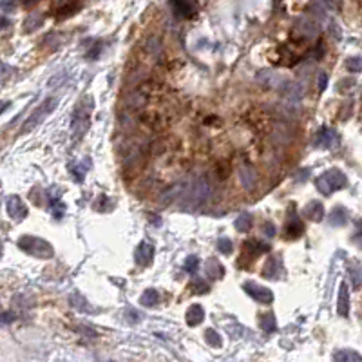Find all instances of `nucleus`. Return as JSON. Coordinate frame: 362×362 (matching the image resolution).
Segmentation results:
<instances>
[{"mask_svg":"<svg viewBox=\"0 0 362 362\" xmlns=\"http://www.w3.org/2000/svg\"><path fill=\"white\" fill-rule=\"evenodd\" d=\"M210 198V185L205 178H198L194 181H190L189 185L185 183L183 194L179 198L181 205L185 208H198L203 203H207Z\"/></svg>","mask_w":362,"mask_h":362,"instance_id":"f257e3e1","label":"nucleus"},{"mask_svg":"<svg viewBox=\"0 0 362 362\" xmlns=\"http://www.w3.org/2000/svg\"><path fill=\"white\" fill-rule=\"evenodd\" d=\"M18 248H22L26 254L33 256V258L38 259H49L54 256V248H52L51 243H48L42 237H35V236H22L18 239Z\"/></svg>","mask_w":362,"mask_h":362,"instance_id":"f03ea898","label":"nucleus"},{"mask_svg":"<svg viewBox=\"0 0 362 362\" xmlns=\"http://www.w3.org/2000/svg\"><path fill=\"white\" fill-rule=\"evenodd\" d=\"M93 110V98L91 96H85L78 102L76 109L73 112V136L74 140H80L84 136L87 129H89V114Z\"/></svg>","mask_w":362,"mask_h":362,"instance_id":"7ed1b4c3","label":"nucleus"},{"mask_svg":"<svg viewBox=\"0 0 362 362\" xmlns=\"http://www.w3.org/2000/svg\"><path fill=\"white\" fill-rule=\"evenodd\" d=\"M60 103V100L58 98H48V100L44 102V103H40L37 107V109L33 110L31 114H29V118L26 120V123L22 125V129H20V132L22 134H27V132H31V131H35L40 123H42L46 118H48L49 114H51L52 110L56 109V105Z\"/></svg>","mask_w":362,"mask_h":362,"instance_id":"20e7f679","label":"nucleus"},{"mask_svg":"<svg viewBox=\"0 0 362 362\" xmlns=\"http://www.w3.org/2000/svg\"><path fill=\"white\" fill-rule=\"evenodd\" d=\"M317 185V189L322 192L324 196L331 194V192H335V190L342 189V187H346V176L342 170L339 168H330V170H326L322 176H319V179L315 181Z\"/></svg>","mask_w":362,"mask_h":362,"instance_id":"39448f33","label":"nucleus"},{"mask_svg":"<svg viewBox=\"0 0 362 362\" xmlns=\"http://www.w3.org/2000/svg\"><path fill=\"white\" fill-rule=\"evenodd\" d=\"M243 290H245L252 299H256L258 303H261V305H270V303L273 301L272 290L266 288V286H259V284L252 283V281H248V283L243 284Z\"/></svg>","mask_w":362,"mask_h":362,"instance_id":"423d86ee","label":"nucleus"},{"mask_svg":"<svg viewBox=\"0 0 362 362\" xmlns=\"http://www.w3.org/2000/svg\"><path fill=\"white\" fill-rule=\"evenodd\" d=\"M5 208H7V214L15 221H24L27 217V207L22 203L18 196H9L5 200Z\"/></svg>","mask_w":362,"mask_h":362,"instance_id":"0eeeda50","label":"nucleus"},{"mask_svg":"<svg viewBox=\"0 0 362 362\" xmlns=\"http://www.w3.org/2000/svg\"><path fill=\"white\" fill-rule=\"evenodd\" d=\"M339 143V134H337L333 129H326L322 127L319 132H317V138H315V145L322 149H333Z\"/></svg>","mask_w":362,"mask_h":362,"instance_id":"6e6552de","label":"nucleus"},{"mask_svg":"<svg viewBox=\"0 0 362 362\" xmlns=\"http://www.w3.org/2000/svg\"><path fill=\"white\" fill-rule=\"evenodd\" d=\"M134 259H136V262L140 266H149L154 259V247L147 241L140 243V247L134 252Z\"/></svg>","mask_w":362,"mask_h":362,"instance_id":"1a4fd4ad","label":"nucleus"},{"mask_svg":"<svg viewBox=\"0 0 362 362\" xmlns=\"http://www.w3.org/2000/svg\"><path fill=\"white\" fill-rule=\"evenodd\" d=\"M172 7H174V13L178 16H181V18L194 16L196 11H198L196 0H172Z\"/></svg>","mask_w":362,"mask_h":362,"instance_id":"9d476101","label":"nucleus"},{"mask_svg":"<svg viewBox=\"0 0 362 362\" xmlns=\"http://www.w3.org/2000/svg\"><path fill=\"white\" fill-rule=\"evenodd\" d=\"M258 80L264 87H268V89H281V85L286 82L277 73H272V71H262V73H259Z\"/></svg>","mask_w":362,"mask_h":362,"instance_id":"9b49d317","label":"nucleus"},{"mask_svg":"<svg viewBox=\"0 0 362 362\" xmlns=\"http://www.w3.org/2000/svg\"><path fill=\"white\" fill-rule=\"evenodd\" d=\"M69 303H71V306H73L74 310L82 311V313H96V308H93L91 306V303L87 299H85L84 295L80 294V292H74L71 297H69Z\"/></svg>","mask_w":362,"mask_h":362,"instance_id":"f8f14e48","label":"nucleus"},{"mask_svg":"<svg viewBox=\"0 0 362 362\" xmlns=\"http://www.w3.org/2000/svg\"><path fill=\"white\" fill-rule=\"evenodd\" d=\"M80 9V0H60L56 7V18L63 20Z\"/></svg>","mask_w":362,"mask_h":362,"instance_id":"ddd939ff","label":"nucleus"},{"mask_svg":"<svg viewBox=\"0 0 362 362\" xmlns=\"http://www.w3.org/2000/svg\"><path fill=\"white\" fill-rule=\"evenodd\" d=\"M337 311L341 317H348L350 313V292H348V284L341 283L339 288V301H337Z\"/></svg>","mask_w":362,"mask_h":362,"instance_id":"4468645a","label":"nucleus"},{"mask_svg":"<svg viewBox=\"0 0 362 362\" xmlns=\"http://www.w3.org/2000/svg\"><path fill=\"white\" fill-rule=\"evenodd\" d=\"M262 277L266 279H279L281 273H283V268H281V261L279 258H270L264 264V268L261 270Z\"/></svg>","mask_w":362,"mask_h":362,"instance_id":"2eb2a0df","label":"nucleus"},{"mask_svg":"<svg viewBox=\"0 0 362 362\" xmlns=\"http://www.w3.org/2000/svg\"><path fill=\"white\" fill-rule=\"evenodd\" d=\"M305 215L310 221L319 223V221H322V217H324V205H322L320 201H310L305 208Z\"/></svg>","mask_w":362,"mask_h":362,"instance_id":"dca6fc26","label":"nucleus"},{"mask_svg":"<svg viewBox=\"0 0 362 362\" xmlns=\"http://www.w3.org/2000/svg\"><path fill=\"white\" fill-rule=\"evenodd\" d=\"M303 234H305V225H303V221H301L297 215L292 214L288 225H286V237H288V239H297V237H301Z\"/></svg>","mask_w":362,"mask_h":362,"instance_id":"f3484780","label":"nucleus"},{"mask_svg":"<svg viewBox=\"0 0 362 362\" xmlns=\"http://www.w3.org/2000/svg\"><path fill=\"white\" fill-rule=\"evenodd\" d=\"M89 168H91V159L89 157H82V159H78V161H74L71 165V174H73L74 179L80 183V181H84V176L87 174Z\"/></svg>","mask_w":362,"mask_h":362,"instance_id":"a211bd4d","label":"nucleus"},{"mask_svg":"<svg viewBox=\"0 0 362 362\" xmlns=\"http://www.w3.org/2000/svg\"><path fill=\"white\" fill-rule=\"evenodd\" d=\"M187 324L189 326H198L203 322V319H205V310L201 308L200 305H192L189 306V310H187Z\"/></svg>","mask_w":362,"mask_h":362,"instance_id":"6ab92c4d","label":"nucleus"},{"mask_svg":"<svg viewBox=\"0 0 362 362\" xmlns=\"http://www.w3.org/2000/svg\"><path fill=\"white\" fill-rule=\"evenodd\" d=\"M239 179H241V185L247 190H252L254 187H256V181H258L256 172H254L250 167H247V165H243V167L239 168Z\"/></svg>","mask_w":362,"mask_h":362,"instance_id":"aec40b11","label":"nucleus"},{"mask_svg":"<svg viewBox=\"0 0 362 362\" xmlns=\"http://www.w3.org/2000/svg\"><path fill=\"white\" fill-rule=\"evenodd\" d=\"M205 272H207V277L221 279L225 275V268H223V264L217 259H208L205 264Z\"/></svg>","mask_w":362,"mask_h":362,"instance_id":"412c9836","label":"nucleus"},{"mask_svg":"<svg viewBox=\"0 0 362 362\" xmlns=\"http://www.w3.org/2000/svg\"><path fill=\"white\" fill-rule=\"evenodd\" d=\"M333 361H339V362H361L362 361V355L357 352H353V350H339V352L333 353Z\"/></svg>","mask_w":362,"mask_h":362,"instance_id":"4be33fe9","label":"nucleus"},{"mask_svg":"<svg viewBox=\"0 0 362 362\" xmlns=\"http://www.w3.org/2000/svg\"><path fill=\"white\" fill-rule=\"evenodd\" d=\"M140 303H142L145 308H154V306H157V303H159V294H157L154 288L145 290L142 294V297H140Z\"/></svg>","mask_w":362,"mask_h":362,"instance_id":"5701e85b","label":"nucleus"},{"mask_svg":"<svg viewBox=\"0 0 362 362\" xmlns=\"http://www.w3.org/2000/svg\"><path fill=\"white\" fill-rule=\"evenodd\" d=\"M348 223V212L346 208H342V207H337V208H333V212H331L330 215V225L331 226H342Z\"/></svg>","mask_w":362,"mask_h":362,"instance_id":"b1692460","label":"nucleus"},{"mask_svg":"<svg viewBox=\"0 0 362 362\" xmlns=\"http://www.w3.org/2000/svg\"><path fill=\"white\" fill-rule=\"evenodd\" d=\"M245 252H248L250 256H259V254H266L270 252V247L264 245V243H259V241H247L245 243Z\"/></svg>","mask_w":362,"mask_h":362,"instance_id":"393cba45","label":"nucleus"},{"mask_svg":"<svg viewBox=\"0 0 362 362\" xmlns=\"http://www.w3.org/2000/svg\"><path fill=\"white\" fill-rule=\"evenodd\" d=\"M301 29V33H303V37L306 38H311L317 35V31H319V27H317V24L315 22H311L310 18H303V20L299 22V26H297Z\"/></svg>","mask_w":362,"mask_h":362,"instance_id":"a878e982","label":"nucleus"},{"mask_svg":"<svg viewBox=\"0 0 362 362\" xmlns=\"http://www.w3.org/2000/svg\"><path fill=\"white\" fill-rule=\"evenodd\" d=\"M348 272H350V275H352L353 286L359 288V286L362 284V266L361 264H357L355 261H350L348 262Z\"/></svg>","mask_w":362,"mask_h":362,"instance_id":"bb28decb","label":"nucleus"},{"mask_svg":"<svg viewBox=\"0 0 362 362\" xmlns=\"http://www.w3.org/2000/svg\"><path fill=\"white\" fill-rule=\"evenodd\" d=\"M259 326H261V330H264L266 333H272V331H275V330H277L275 315H273V313L261 315V319H259Z\"/></svg>","mask_w":362,"mask_h":362,"instance_id":"cd10ccee","label":"nucleus"},{"mask_svg":"<svg viewBox=\"0 0 362 362\" xmlns=\"http://www.w3.org/2000/svg\"><path fill=\"white\" fill-rule=\"evenodd\" d=\"M44 24V18H42V15H29L26 18V22H24V31L26 33H33V31H37L38 27L42 26Z\"/></svg>","mask_w":362,"mask_h":362,"instance_id":"c85d7f7f","label":"nucleus"},{"mask_svg":"<svg viewBox=\"0 0 362 362\" xmlns=\"http://www.w3.org/2000/svg\"><path fill=\"white\" fill-rule=\"evenodd\" d=\"M234 226H236V230L239 232H248L250 230V226H252V217L248 214H241L234 221Z\"/></svg>","mask_w":362,"mask_h":362,"instance_id":"c756f323","label":"nucleus"},{"mask_svg":"<svg viewBox=\"0 0 362 362\" xmlns=\"http://www.w3.org/2000/svg\"><path fill=\"white\" fill-rule=\"evenodd\" d=\"M205 341L208 342L212 348H219L221 346V337L219 333L215 330H212V328H208V330L205 331Z\"/></svg>","mask_w":362,"mask_h":362,"instance_id":"7c9ffc66","label":"nucleus"},{"mask_svg":"<svg viewBox=\"0 0 362 362\" xmlns=\"http://www.w3.org/2000/svg\"><path fill=\"white\" fill-rule=\"evenodd\" d=\"M190 290H192L194 294L200 295V294H207V292L210 290V286L203 281V279H194V281L190 283Z\"/></svg>","mask_w":362,"mask_h":362,"instance_id":"2f4dec72","label":"nucleus"},{"mask_svg":"<svg viewBox=\"0 0 362 362\" xmlns=\"http://www.w3.org/2000/svg\"><path fill=\"white\" fill-rule=\"evenodd\" d=\"M346 67L348 71H352V73H361L362 71V58L361 56H352L346 60Z\"/></svg>","mask_w":362,"mask_h":362,"instance_id":"473e14b6","label":"nucleus"},{"mask_svg":"<svg viewBox=\"0 0 362 362\" xmlns=\"http://www.w3.org/2000/svg\"><path fill=\"white\" fill-rule=\"evenodd\" d=\"M217 248H219L221 254L228 256V254H232V248H234V245H232L230 239H226V237H221V239H217Z\"/></svg>","mask_w":362,"mask_h":362,"instance_id":"72a5a7b5","label":"nucleus"},{"mask_svg":"<svg viewBox=\"0 0 362 362\" xmlns=\"http://www.w3.org/2000/svg\"><path fill=\"white\" fill-rule=\"evenodd\" d=\"M198 266H200V259L196 258V256H189L187 261H185V270H187L189 273H196Z\"/></svg>","mask_w":362,"mask_h":362,"instance_id":"f704fd0d","label":"nucleus"},{"mask_svg":"<svg viewBox=\"0 0 362 362\" xmlns=\"http://www.w3.org/2000/svg\"><path fill=\"white\" fill-rule=\"evenodd\" d=\"M0 7H2L5 15H9L16 9V0H0Z\"/></svg>","mask_w":362,"mask_h":362,"instance_id":"c9c22d12","label":"nucleus"},{"mask_svg":"<svg viewBox=\"0 0 362 362\" xmlns=\"http://www.w3.org/2000/svg\"><path fill=\"white\" fill-rule=\"evenodd\" d=\"M326 87H328V74L319 73V76H317V89H319V93H322Z\"/></svg>","mask_w":362,"mask_h":362,"instance_id":"e433bc0d","label":"nucleus"},{"mask_svg":"<svg viewBox=\"0 0 362 362\" xmlns=\"http://www.w3.org/2000/svg\"><path fill=\"white\" fill-rule=\"evenodd\" d=\"M262 232H264V236L266 237H273L275 236V226H273L272 223H264V225H262Z\"/></svg>","mask_w":362,"mask_h":362,"instance_id":"4c0bfd02","label":"nucleus"},{"mask_svg":"<svg viewBox=\"0 0 362 362\" xmlns=\"http://www.w3.org/2000/svg\"><path fill=\"white\" fill-rule=\"evenodd\" d=\"M100 51H102V44H96L95 48L87 52V58H89V60H96V58H98V54H100Z\"/></svg>","mask_w":362,"mask_h":362,"instance_id":"58836bf2","label":"nucleus"},{"mask_svg":"<svg viewBox=\"0 0 362 362\" xmlns=\"http://www.w3.org/2000/svg\"><path fill=\"white\" fill-rule=\"evenodd\" d=\"M11 319H15V313H11V311H4L2 313V324H9Z\"/></svg>","mask_w":362,"mask_h":362,"instance_id":"ea45409f","label":"nucleus"},{"mask_svg":"<svg viewBox=\"0 0 362 362\" xmlns=\"http://www.w3.org/2000/svg\"><path fill=\"white\" fill-rule=\"evenodd\" d=\"M22 2H24V5H26V7H29V5L37 4L38 0H22Z\"/></svg>","mask_w":362,"mask_h":362,"instance_id":"a19ab883","label":"nucleus"}]
</instances>
